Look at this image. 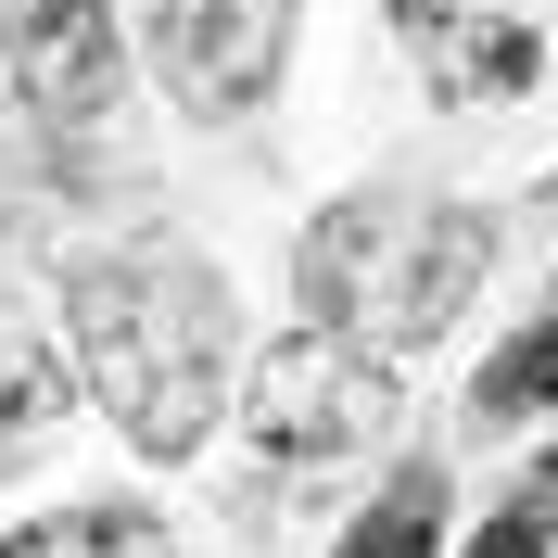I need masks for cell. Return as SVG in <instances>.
Wrapping results in <instances>:
<instances>
[{
    "mask_svg": "<svg viewBox=\"0 0 558 558\" xmlns=\"http://www.w3.org/2000/svg\"><path fill=\"white\" fill-rule=\"evenodd\" d=\"M76 355L140 457H191L216 432V368H229V292L178 242H128L76 267Z\"/></svg>",
    "mask_w": 558,
    "mask_h": 558,
    "instance_id": "cell-1",
    "label": "cell"
},
{
    "mask_svg": "<svg viewBox=\"0 0 558 558\" xmlns=\"http://www.w3.org/2000/svg\"><path fill=\"white\" fill-rule=\"evenodd\" d=\"M483 254H495V229L470 204H393V191H355V204H330L305 229L292 279H305L317 330H343V343H368V355H418L457 305H470Z\"/></svg>",
    "mask_w": 558,
    "mask_h": 558,
    "instance_id": "cell-2",
    "label": "cell"
},
{
    "mask_svg": "<svg viewBox=\"0 0 558 558\" xmlns=\"http://www.w3.org/2000/svg\"><path fill=\"white\" fill-rule=\"evenodd\" d=\"M393 418V381H381V355L368 343H343V330H279L267 343V368H254V445L267 457H292V470H330V457H355L368 432Z\"/></svg>",
    "mask_w": 558,
    "mask_h": 558,
    "instance_id": "cell-3",
    "label": "cell"
},
{
    "mask_svg": "<svg viewBox=\"0 0 558 558\" xmlns=\"http://www.w3.org/2000/svg\"><path fill=\"white\" fill-rule=\"evenodd\" d=\"M279 38H292L279 0H153V64L191 114H254L279 76Z\"/></svg>",
    "mask_w": 558,
    "mask_h": 558,
    "instance_id": "cell-4",
    "label": "cell"
},
{
    "mask_svg": "<svg viewBox=\"0 0 558 558\" xmlns=\"http://www.w3.org/2000/svg\"><path fill=\"white\" fill-rule=\"evenodd\" d=\"M13 89L38 140L89 153V128L114 114V0H13Z\"/></svg>",
    "mask_w": 558,
    "mask_h": 558,
    "instance_id": "cell-5",
    "label": "cell"
},
{
    "mask_svg": "<svg viewBox=\"0 0 558 558\" xmlns=\"http://www.w3.org/2000/svg\"><path fill=\"white\" fill-rule=\"evenodd\" d=\"M407 38H432L445 102H508V89H533V26H508V13H470V0H407Z\"/></svg>",
    "mask_w": 558,
    "mask_h": 558,
    "instance_id": "cell-6",
    "label": "cell"
},
{
    "mask_svg": "<svg viewBox=\"0 0 558 558\" xmlns=\"http://www.w3.org/2000/svg\"><path fill=\"white\" fill-rule=\"evenodd\" d=\"M432 546H445V470H432V457H407V470L355 508V533H343L330 558H432Z\"/></svg>",
    "mask_w": 558,
    "mask_h": 558,
    "instance_id": "cell-7",
    "label": "cell"
},
{
    "mask_svg": "<svg viewBox=\"0 0 558 558\" xmlns=\"http://www.w3.org/2000/svg\"><path fill=\"white\" fill-rule=\"evenodd\" d=\"M0 558H178V546H166L153 508H51V521H26Z\"/></svg>",
    "mask_w": 558,
    "mask_h": 558,
    "instance_id": "cell-8",
    "label": "cell"
},
{
    "mask_svg": "<svg viewBox=\"0 0 558 558\" xmlns=\"http://www.w3.org/2000/svg\"><path fill=\"white\" fill-rule=\"evenodd\" d=\"M533 407H558V305L495 355L483 381H470V418H483V432H508V418H533Z\"/></svg>",
    "mask_w": 558,
    "mask_h": 558,
    "instance_id": "cell-9",
    "label": "cell"
},
{
    "mask_svg": "<svg viewBox=\"0 0 558 558\" xmlns=\"http://www.w3.org/2000/svg\"><path fill=\"white\" fill-rule=\"evenodd\" d=\"M51 407H64V381H51V355H38L26 330H0V470H13V457H38Z\"/></svg>",
    "mask_w": 558,
    "mask_h": 558,
    "instance_id": "cell-10",
    "label": "cell"
},
{
    "mask_svg": "<svg viewBox=\"0 0 558 558\" xmlns=\"http://www.w3.org/2000/svg\"><path fill=\"white\" fill-rule=\"evenodd\" d=\"M546 533H558V457H533V483L483 521V546H470V558H546Z\"/></svg>",
    "mask_w": 558,
    "mask_h": 558,
    "instance_id": "cell-11",
    "label": "cell"
}]
</instances>
